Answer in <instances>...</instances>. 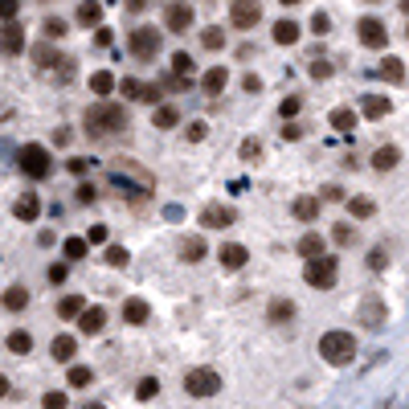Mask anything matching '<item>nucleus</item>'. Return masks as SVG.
Segmentation results:
<instances>
[{"instance_id": "nucleus-63", "label": "nucleus", "mask_w": 409, "mask_h": 409, "mask_svg": "<svg viewBox=\"0 0 409 409\" xmlns=\"http://www.w3.org/2000/svg\"><path fill=\"white\" fill-rule=\"evenodd\" d=\"M405 33H409V29H405Z\"/></svg>"}, {"instance_id": "nucleus-57", "label": "nucleus", "mask_w": 409, "mask_h": 409, "mask_svg": "<svg viewBox=\"0 0 409 409\" xmlns=\"http://www.w3.org/2000/svg\"><path fill=\"white\" fill-rule=\"evenodd\" d=\"M86 168H90V160H70V172H78V176H82Z\"/></svg>"}, {"instance_id": "nucleus-32", "label": "nucleus", "mask_w": 409, "mask_h": 409, "mask_svg": "<svg viewBox=\"0 0 409 409\" xmlns=\"http://www.w3.org/2000/svg\"><path fill=\"white\" fill-rule=\"evenodd\" d=\"M8 352L29 356V352H33V336H29V332H8Z\"/></svg>"}, {"instance_id": "nucleus-40", "label": "nucleus", "mask_w": 409, "mask_h": 409, "mask_svg": "<svg viewBox=\"0 0 409 409\" xmlns=\"http://www.w3.org/2000/svg\"><path fill=\"white\" fill-rule=\"evenodd\" d=\"M201 46L205 49H221L225 46V33H221V29H205V33H201Z\"/></svg>"}, {"instance_id": "nucleus-44", "label": "nucleus", "mask_w": 409, "mask_h": 409, "mask_svg": "<svg viewBox=\"0 0 409 409\" xmlns=\"http://www.w3.org/2000/svg\"><path fill=\"white\" fill-rule=\"evenodd\" d=\"M41 33H46V37H66V21H58V17H49V21L41 25Z\"/></svg>"}, {"instance_id": "nucleus-11", "label": "nucleus", "mask_w": 409, "mask_h": 409, "mask_svg": "<svg viewBox=\"0 0 409 409\" xmlns=\"http://www.w3.org/2000/svg\"><path fill=\"white\" fill-rule=\"evenodd\" d=\"M234 221H238V213L225 209V205H205V209H201V225H205V229H225V225H234Z\"/></svg>"}, {"instance_id": "nucleus-46", "label": "nucleus", "mask_w": 409, "mask_h": 409, "mask_svg": "<svg viewBox=\"0 0 409 409\" xmlns=\"http://www.w3.org/2000/svg\"><path fill=\"white\" fill-rule=\"evenodd\" d=\"M41 405H46V409H66L70 401H66V393H46V397H41Z\"/></svg>"}, {"instance_id": "nucleus-6", "label": "nucleus", "mask_w": 409, "mask_h": 409, "mask_svg": "<svg viewBox=\"0 0 409 409\" xmlns=\"http://www.w3.org/2000/svg\"><path fill=\"white\" fill-rule=\"evenodd\" d=\"M185 389L193 397H213L217 389H221V377H217L213 368H189L185 373Z\"/></svg>"}, {"instance_id": "nucleus-56", "label": "nucleus", "mask_w": 409, "mask_h": 409, "mask_svg": "<svg viewBox=\"0 0 409 409\" xmlns=\"http://www.w3.org/2000/svg\"><path fill=\"white\" fill-rule=\"evenodd\" d=\"M78 201L90 205V201H95V189H90V185H78Z\"/></svg>"}, {"instance_id": "nucleus-51", "label": "nucleus", "mask_w": 409, "mask_h": 409, "mask_svg": "<svg viewBox=\"0 0 409 409\" xmlns=\"http://www.w3.org/2000/svg\"><path fill=\"white\" fill-rule=\"evenodd\" d=\"M241 86H246V95H258V90H262V78H258V74H246Z\"/></svg>"}, {"instance_id": "nucleus-31", "label": "nucleus", "mask_w": 409, "mask_h": 409, "mask_svg": "<svg viewBox=\"0 0 409 409\" xmlns=\"http://www.w3.org/2000/svg\"><path fill=\"white\" fill-rule=\"evenodd\" d=\"M299 254H303V258H319V254H323V238H319V234H303V238H299Z\"/></svg>"}, {"instance_id": "nucleus-12", "label": "nucleus", "mask_w": 409, "mask_h": 409, "mask_svg": "<svg viewBox=\"0 0 409 409\" xmlns=\"http://www.w3.org/2000/svg\"><path fill=\"white\" fill-rule=\"evenodd\" d=\"M0 49H4L8 58L25 49V29H21L17 21H4V29H0Z\"/></svg>"}, {"instance_id": "nucleus-39", "label": "nucleus", "mask_w": 409, "mask_h": 409, "mask_svg": "<svg viewBox=\"0 0 409 409\" xmlns=\"http://www.w3.org/2000/svg\"><path fill=\"white\" fill-rule=\"evenodd\" d=\"M176 119H180V115H176V107H160V111L152 115V123H156V127H176Z\"/></svg>"}, {"instance_id": "nucleus-1", "label": "nucleus", "mask_w": 409, "mask_h": 409, "mask_svg": "<svg viewBox=\"0 0 409 409\" xmlns=\"http://www.w3.org/2000/svg\"><path fill=\"white\" fill-rule=\"evenodd\" d=\"M127 111H123L119 102H95L90 111H86V131L95 135V140H107V135H119L127 131Z\"/></svg>"}, {"instance_id": "nucleus-48", "label": "nucleus", "mask_w": 409, "mask_h": 409, "mask_svg": "<svg viewBox=\"0 0 409 409\" xmlns=\"http://www.w3.org/2000/svg\"><path fill=\"white\" fill-rule=\"evenodd\" d=\"M385 262H389L385 246H377V250H373V254H368V266H373V270H385Z\"/></svg>"}, {"instance_id": "nucleus-10", "label": "nucleus", "mask_w": 409, "mask_h": 409, "mask_svg": "<svg viewBox=\"0 0 409 409\" xmlns=\"http://www.w3.org/2000/svg\"><path fill=\"white\" fill-rule=\"evenodd\" d=\"M361 323L368 332H381V328H385V303H381L377 295H368L361 303Z\"/></svg>"}, {"instance_id": "nucleus-58", "label": "nucleus", "mask_w": 409, "mask_h": 409, "mask_svg": "<svg viewBox=\"0 0 409 409\" xmlns=\"http://www.w3.org/2000/svg\"><path fill=\"white\" fill-rule=\"evenodd\" d=\"M340 196H344V193H340L336 185H328V189H323V201H340Z\"/></svg>"}, {"instance_id": "nucleus-42", "label": "nucleus", "mask_w": 409, "mask_h": 409, "mask_svg": "<svg viewBox=\"0 0 409 409\" xmlns=\"http://www.w3.org/2000/svg\"><path fill=\"white\" fill-rule=\"evenodd\" d=\"M332 238H336V246H352V241H356V229H352V225H336Z\"/></svg>"}, {"instance_id": "nucleus-14", "label": "nucleus", "mask_w": 409, "mask_h": 409, "mask_svg": "<svg viewBox=\"0 0 409 409\" xmlns=\"http://www.w3.org/2000/svg\"><path fill=\"white\" fill-rule=\"evenodd\" d=\"M78 328H82V336H98L107 328V311L102 307H86V311L78 315Z\"/></svg>"}, {"instance_id": "nucleus-24", "label": "nucleus", "mask_w": 409, "mask_h": 409, "mask_svg": "<svg viewBox=\"0 0 409 409\" xmlns=\"http://www.w3.org/2000/svg\"><path fill=\"white\" fill-rule=\"evenodd\" d=\"M328 123H332L336 131H352V127H356V111H352V107H336V111L328 115Z\"/></svg>"}, {"instance_id": "nucleus-53", "label": "nucleus", "mask_w": 409, "mask_h": 409, "mask_svg": "<svg viewBox=\"0 0 409 409\" xmlns=\"http://www.w3.org/2000/svg\"><path fill=\"white\" fill-rule=\"evenodd\" d=\"M299 107H303L299 98H283V107H279V111H283V119H290V115H299Z\"/></svg>"}, {"instance_id": "nucleus-62", "label": "nucleus", "mask_w": 409, "mask_h": 409, "mask_svg": "<svg viewBox=\"0 0 409 409\" xmlns=\"http://www.w3.org/2000/svg\"><path fill=\"white\" fill-rule=\"evenodd\" d=\"M401 8H405V13H409V0H401Z\"/></svg>"}, {"instance_id": "nucleus-16", "label": "nucleus", "mask_w": 409, "mask_h": 409, "mask_svg": "<svg viewBox=\"0 0 409 409\" xmlns=\"http://www.w3.org/2000/svg\"><path fill=\"white\" fill-rule=\"evenodd\" d=\"M123 95L135 98V102H156L160 90H156V86H144V82H135V78H123Z\"/></svg>"}, {"instance_id": "nucleus-9", "label": "nucleus", "mask_w": 409, "mask_h": 409, "mask_svg": "<svg viewBox=\"0 0 409 409\" xmlns=\"http://www.w3.org/2000/svg\"><path fill=\"white\" fill-rule=\"evenodd\" d=\"M189 25H193V4L172 0L168 8H164V29L168 33H189Z\"/></svg>"}, {"instance_id": "nucleus-49", "label": "nucleus", "mask_w": 409, "mask_h": 409, "mask_svg": "<svg viewBox=\"0 0 409 409\" xmlns=\"http://www.w3.org/2000/svg\"><path fill=\"white\" fill-rule=\"evenodd\" d=\"M17 8H21V0H0V21H13Z\"/></svg>"}, {"instance_id": "nucleus-7", "label": "nucleus", "mask_w": 409, "mask_h": 409, "mask_svg": "<svg viewBox=\"0 0 409 409\" xmlns=\"http://www.w3.org/2000/svg\"><path fill=\"white\" fill-rule=\"evenodd\" d=\"M356 37H361V46H368V49H385L389 29H385V21H377V17H361V21H356Z\"/></svg>"}, {"instance_id": "nucleus-41", "label": "nucleus", "mask_w": 409, "mask_h": 409, "mask_svg": "<svg viewBox=\"0 0 409 409\" xmlns=\"http://www.w3.org/2000/svg\"><path fill=\"white\" fill-rule=\"evenodd\" d=\"M102 262H107V266H127V250H123V246H107Z\"/></svg>"}, {"instance_id": "nucleus-5", "label": "nucleus", "mask_w": 409, "mask_h": 409, "mask_svg": "<svg viewBox=\"0 0 409 409\" xmlns=\"http://www.w3.org/2000/svg\"><path fill=\"white\" fill-rule=\"evenodd\" d=\"M127 49H131L140 62H152V58L160 53V33H156L152 25H140V29H131V37H127Z\"/></svg>"}, {"instance_id": "nucleus-54", "label": "nucleus", "mask_w": 409, "mask_h": 409, "mask_svg": "<svg viewBox=\"0 0 409 409\" xmlns=\"http://www.w3.org/2000/svg\"><path fill=\"white\" fill-rule=\"evenodd\" d=\"M49 283H53V287H58V283H66V266H62V262L49 266Z\"/></svg>"}, {"instance_id": "nucleus-23", "label": "nucleus", "mask_w": 409, "mask_h": 409, "mask_svg": "<svg viewBox=\"0 0 409 409\" xmlns=\"http://www.w3.org/2000/svg\"><path fill=\"white\" fill-rule=\"evenodd\" d=\"M82 311H86V299H82V295H66V299L58 303V315H62V319H78Z\"/></svg>"}, {"instance_id": "nucleus-2", "label": "nucleus", "mask_w": 409, "mask_h": 409, "mask_svg": "<svg viewBox=\"0 0 409 409\" xmlns=\"http://www.w3.org/2000/svg\"><path fill=\"white\" fill-rule=\"evenodd\" d=\"M319 356L328 364H348L356 356V340L352 332H328V336L319 340Z\"/></svg>"}, {"instance_id": "nucleus-38", "label": "nucleus", "mask_w": 409, "mask_h": 409, "mask_svg": "<svg viewBox=\"0 0 409 409\" xmlns=\"http://www.w3.org/2000/svg\"><path fill=\"white\" fill-rule=\"evenodd\" d=\"M90 381H95V373H90L86 364H74V368H70V385H74V389L90 385Z\"/></svg>"}, {"instance_id": "nucleus-18", "label": "nucleus", "mask_w": 409, "mask_h": 409, "mask_svg": "<svg viewBox=\"0 0 409 409\" xmlns=\"http://www.w3.org/2000/svg\"><path fill=\"white\" fill-rule=\"evenodd\" d=\"M147 315H152V307H147L144 299H127L123 303V323H135L140 328V323H147Z\"/></svg>"}, {"instance_id": "nucleus-43", "label": "nucleus", "mask_w": 409, "mask_h": 409, "mask_svg": "<svg viewBox=\"0 0 409 409\" xmlns=\"http://www.w3.org/2000/svg\"><path fill=\"white\" fill-rule=\"evenodd\" d=\"M311 33H319V37H323V33H332V17H328V13H315V17H311Z\"/></svg>"}, {"instance_id": "nucleus-4", "label": "nucleus", "mask_w": 409, "mask_h": 409, "mask_svg": "<svg viewBox=\"0 0 409 409\" xmlns=\"http://www.w3.org/2000/svg\"><path fill=\"white\" fill-rule=\"evenodd\" d=\"M17 164H21V172L29 180H46L49 168H53V160H49V152L41 144H25L21 152H17Z\"/></svg>"}, {"instance_id": "nucleus-28", "label": "nucleus", "mask_w": 409, "mask_h": 409, "mask_svg": "<svg viewBox=\"0 0 409 409\" xmlns=\"http://www.w3.org/2000/svg\"><path fill=\"white\" fill-rule=\"evenodd\" d=\"M274 41H279V46H295V41H299V25L295 21H279L274 25Z\"/></svg>"}, {"instance_id": "nucleus-60", "label": "nucleus", "mask_w": 409, "mask_h": 409, "mask_svg": "<svg viewBox=\"0 0 409 409\" xmlns=\"http://www.w3.org/2000/svg\"><path fill=\"white\" fill-rule=\"evenodd\" d=\"M82 409H107V405H102V401H86Z\"/></svg>"}, {"instance_id": "nucleus-55", "label": "nucleus", "mask_w": 409, "mask_h": 409, "mask_svg": "<svg viewBox=\"0 0 409 409\" xmlns=\"http://www.w3.org/2000/svg\"><path fill=\"white\" fill-rule=\"evenodd\" d=\"M205 131H209V127H205L201 119H196V123H189V140H205Z\"/></svg>"}, {"instance_id": "nucleus-61", "label": "nucleus", "mask_w": 409, "mask_h": 409, "mask_svg": "<svg viewBox=\"0 0 409 409\" xmlns=\"http://www.w3.org/2000/svg\"><path fill=\"white\" fill-rule=\"evenodd\" d=\"M283 4H303V0H283Z\"/></svg>"}, {"instance_id": "nucleus-3", "label": "nucleus", "mask_w": 409, "mask_h": 409, "mask_svg": "<svg viewBox=\"0 0 409 409\" xmlns=\"http://www.w3.org/2000/svg\"><path fill=\"white\" fill-rule=\"evenodd\" d=\"M303 279L311 283V287L319 290H332L340 279V262L336 258H328V254H319V258H307V266H303Z\"/></svg>"}, {"instance_id": "nucleus-33", "label": "nucleus", "mask_w": 409, "mask_h": 409, "mask_svg": "<svg viewBox=\"0 0 409 409\" xmlns=\"http://www.w3.org/2000/svg\"><path fill=\"white\" fill-rule=\"evenodd\" d=\"M90 90H95V95H111V90H115V74L111 70L90 74Z\"/></svg>"}, {"instance_id": "nucleus-34", "label": "nucleus", "mask_w": 409, "mask_h": 409, "mask_svg": "<svg viewBox=\"0 0 409 409\" xmlns=\"http://www.w3.org/2000/svg\"><path fill=\"white\" fill-rule=\"evenodd\" d=\"M33 58H37V66H41V70H53L58 62H66L62 53H53L49 46H37V49H33ZM58 70H62V66H58Z\"/></svg>"}, {"instance_id": "nucleus-29", "label": "nucleus", "mask_w": 409, "mask_h": 409, "mask_svg": "<svg viewBox=\"0 0 409 409\" xmlns=\"http://www.w3.org/2000/svg\"><path fill=\"white\" fill-rule=\"evenodd\" d=\"M180 258H185V262H201V258H205V241L201 238H185L180 241Z\"/></svg>"}, {"instance_id": "nucleus-26", "label": "nucleus", "mask_w": 409, "mask_h": 409, "mask_svg": "<svg viewBox=\"0 0 409 409\" xmlns=\"http://www.w3.org/2000/svg\"><path fill=\"white\" fill-rule=\"evenodd\" d=\"M295 217L299 221H315L319 217V196H299L295 201Z\"/></svg>"}, {"instance_id": "nucleus-47", "label": "nucleus", "mask_w": 409, "mask_h": 409, "mask_svg": "<svg viewBox=\"0 0 409 409\" xmlns=\"http://www.w3.org/2000/svg\"><path fill=\"white\" fill-rule=\"evenodd\" d=\"M258 156H262V144L258 140H246L241 144V160H258Z\"/></svg>"}, {"instance_id": "nucleus-21", "label": "nucleus", "mask_w": 409, "mask_h": 409, "mask_svg": "<svg viewBox=\"0 0 409 409\" xmlns=\"http://www.w3.org/2000/svg\"><path fill=\"white\" fill-rule=\"evenodd\" d=\"M397 160H401V152H397L393 144H389V147H377V152H373V168H377V172L397 168Z\"/></svg>"}, {"instance_id": "nucleus-15", "label": "nucleus", "mask_w": 409, "mask_h": 409, "mask_svg": "<svg viewBox=\"0 0 409 409\" xmlns=\"http://www.w3.org/2000/svg\"><path fill=\"white\" fill-rule=\"evenodd\" d=\"M74 352H78V340H74V336H53V344H49V356H53L58 364H70Z\"/></svg>"}, {"instance_id": "nucleus-52", "label": "nucleus", "mask_w": 409, "mask_h": 409, "mask_svg": "<svg viewBox=\"0 0 409 409\" xmlns=\"http://www.w3.org/2000/svg\"><path fill=\"white\" fill-rule=\"evenodd\" d=\"M86 241H90V246H102V241H107V225H90Z\"/></svg>"}, {"instance_id": "nucleus-17", "label": "nucleus", "mask_w": 409, "mask_h": 409, "mask_svg": "<svg viewBox=\"0 0 409 409\" xmlns=\"http://www.w3.org/2000/svg\"><path fill=\"white\" fill-rule=\"evenodd\" d=\"M361 111H364V115H368V119H385L389 111H393V102H389L385 95H364Z\"/></svg>"}, {"instance_id": "nucleus-59", "label": "nucleus", "mask_w": 409, "mask_h": 409, "mask_svg": "<svg viewBox=\"0 0 409 409\" xmlns=\"http://www.w3.org/2000/svg\"><path fill=\"white\" fill-rule=\"evenodd\" d=\"M0 397H8V377L0 373Z\"/></svg>"}, {"instance_id": "nucleus-37", "label": "nucleus", "mask_w": 409, "mask_h": 409, "mask_svg": "<svg viewBox=\"0 0 409 409\" xmlns=\"http://www.w3.org/2000/svg\"><path fill=\"white\" fill-rule=\"evenodd\" d=\"M156 393H160V381H156V377H144V381L135 385V397H140V401H152Z\"/></svg>"}, {"instance_id": "nucleus-50", "label": "nucleus", "mask_w": 409, "mask_h": 409, "mask_svg": "<svg viewBox=\"0 0 409 409\" xmlns=\"http://www.w3.org/2000/svg\"><path fill=\"white\" fill-rule=\"evenodd\" d=\"M352 217H373V201L356 196V201H352Z\"/></svg>"}, {"instance_id": "nucleus-13", "label": "nucleus", "mask_w": 409, "mask_h": 409, "mask_svg": "<svg viewBox=\"0 0 409 409\" xmlns=\"http://www.w3.org/2000/svg\"><path fill=\"white\" fill-rule=\"evenodd\" d=\"M217 258H221V266H225V270H241V266L250 262V250H246V246H238V241H229V246H221V254H217Z\"/></svg>"}, {"instance_id": "nucleus-27", "label": "nucleus", "mask_w": 409, "mask_h": 409, "mask_svg": "<svg viewBox=\"0 0 409 409\" xmlns=\"http://www.w3.org/2000/svg\"><path fill=\"white\" fill-rule=\"evenodd\" d=\"M266 315H270V323H287V319H295V303L290 299H274Z\"/></svg>"}, {"instance_id": "nucleus-8", "label": "nucleus", "mask_w": 409, "mask_h": 409, "mask_svg": "<svg viewBox=\"0 0 409 409\" xmlns=\"http://www.w3.org/2000/svg\"><path fill=\"white\" fill-rule=\"evenodd\" d=\"M229 21L238 29H254L262 21V4L258 0H229Z\"/></svg>"}, {"instance_id": "nucleus-22", "label": "nucleus", "mask_w": 409, "mask_h": 409, "mask_svg": "<svg viewBox=\"0 0 409 409\" xmlns=\"http://www.w3.org/2000/svg\"><path fill=\"white\" fill-rule=\"evenodd\" d=\"M193 74H196V66H193V58H189V53H172V78L193 82Z\"/></svg>"}, {"instance_id": "nucleus-36", "label": "nucleus", "mask_w": 409, "mask_h": 409, "mask_svg": "<svg viewBox=\"0 0 409 409\" xmlns=\"http://www.w3.org/2000/svg\"><path fill=\"white\" fill-rule=\"evenodd\" d=\"M381 78H385V82H401V78H405L401 58H385V62H381Z\"/></svg>"}, {"instance_id": "nucleus-45", "label": "nucleus", "mask_w": 409, "mask_h": 409, "mask_svg": "<svg viewBox=\"0 0 409 409\" xmlns=\"http://www.w3.org/2000/svg\"><path fill=\"white\" fill-rule=\"evenodd\" d=\"M311 78H332V62L328 58H311Z\"/></svg>"}, {"instance_id": "nucleus-19", "label": "nucleus", "mask_w": 409, "mask_h": 409, "mask_svg": "<svg viewBox=\"0 0 409 409\" xmlns=\"http://www.w3.org/2000/svg\"><path fill=\"white\" fill-rule=\"evenodd\" d=\"M225 82H229V70L225 66H213V70L201 78V86H205V95H221L225 90Z\"/></svg>"}, {"instance_id": "nucleus-25", "label": "nucleus", "mask_w": 409, "mask_h": 409, "mask_svg": "<svg viewBox=\"0 0 409 409\" xmlns=\"http://www.w3.org/2000/svg\"><path fill=\"white\" fill-rule=\"evenodd\" d=\"M98 17H102V4H98V0H82V4H78V25L90 29V25H98Z\"/></svg>"}, {"instance_id": "nucleus-35", "label": "nucleus", "mask_w": 409, "mask_h": 409, "mask_svg": "<svg viewBox=\"0 0 409 409\" xmlns=\"http://www.w3.org/2000/svg\"><path fill=\"white\" fill-rule=\"evenodd\" d=\"M86 250H90V241H86V238H66V246H62V254H66L70 262L86 258Z\"/></svg>"}, {"instance_id": "nucleus-20", "label": "nucleus", "mask_w": 409, "mask_h": 409, "mask_svg": "<svg viewBox=\"0 0 409 409\" xmlns=\"http://www.w3.org/2000/svg\"><path fill=\"white\" fill-rule=\"evenodd\" d=\"M13 213L21 217V221H37V213H41V201H37V193H25L17 205H13Z\"/></svg>"}, {"instance_id": "nucleus-30", "label": "nucleus", "mask_w": 409, "mask_h": 409, "mask_svg": "<svg viewBox=\"0 0 409 409\" xmlns=\"http://www.w3.org/2000/svg\"><path fill=\"white\" fill-rule=\"evenodd\" d=\"M4 307H8V311H25V307H29V290L25 287H8L4 290Z\"/></svg>"}]
</instances>
